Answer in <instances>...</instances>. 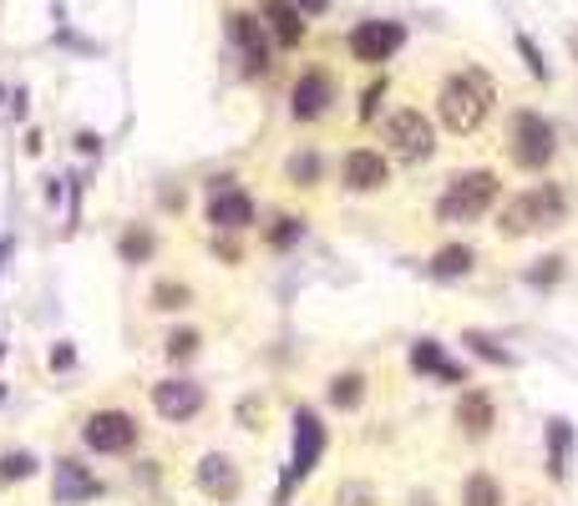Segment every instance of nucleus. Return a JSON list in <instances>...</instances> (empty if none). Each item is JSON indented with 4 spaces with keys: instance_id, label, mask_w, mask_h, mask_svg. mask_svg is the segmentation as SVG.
I'll return each mask as SVG.
<instances>
[{
    "instance_id": "nucleus-30",
    "label": "nucleus",
    "mask_w": 578,
    "mask_h": 506,
    "mask_svg": "<svg viewBox=\"0 0 578 506\" xmlns=\"http://www.w3.org/2000/svg\"><path fill=\"white\" fill-rule=\"evenodd\" d=\"M518 51H522V61H528V72L543 82V76H549V61H543V51L533 46V36H518Z\"/></svg>"
},
{
    "instance_id": "nucleus-29",
    "label": "nucleus",
    "mask_w": 578,
    "mask_h": 506,
    "mask_svg": "<svg viewBox=\"0 0 578 506\" xmlns=\"http://www.w3.org/2000/svg\"><path fill=\"white\" fill-rule=\"evenodd\" d=\"M467 345H472V349H477V355H482V360H488V365H513V355H507V349H497V345H492L488 334H467Z\"/></svg>"
},
{
    "instance_id": "nucleus-32",
    "label": "nucleus",
    "mask_w": 578,
    "mask_h": 506,
    "mask_svg": "<svg viewBox=\"0 0 578 506\" xmlns=\"http://www.w3.org/2000/svg\"><path fill=\"white\" fill-rule=\"evenodd\" d=\"M341 502H356V506H371V492H366V486H345V492H341Z\"/></svg>"
},
{
    "instance_id": "nucleus-20",
    "label": "nucleus",
    "mask_w": 578,
    "mask_h": 506,
    "mask_svg": "<svg viewBox=\"0 0 578 506\" xmlns=\"http://www.w3.org/2000/svg\"><path fill=\"white\" fill-rule=\"evenodd\" d=\"M472 248H462V244H446L442 254H431V279H462V274H472Z\"/></svg>"
},
{
    "instance_id": "nucleus-28",
    "label": "nucleus",
    "mask_w": 578,
    "mask_h": 506,
    "mask_svg": "<svg viewBox=\"0 0 578 506\" xmlns=\"http://www.w3.org/2000/svg\"><path fill=\"white\" fill-rule=\"evenodd\" d=\"M193 349H198V334H193V330L168 334V360H193Z\"/></svg>"
},
{
    "instance_id": "nucleus-35",
    "label": "nucleus",
    "mask_w": 578,
    "mask_h": 506,
    "mask_svg": "<svg viewBox=\"0 0 578 506\" xmlns=\"http://www.w3.org/2000/svg\"><path fill=\"white\" fill-rule=\"evenodd\" d=\"M325 5H330V0H299V11H305V15H320Z\"/></svg>"
},
{
    "instance_id": "nucleus-14",
    "label": "nucleus",
    "mask_w": 578,
    "mask_h": 506,
    "mask_svg": "<svg viewBox=\"0 0 578 506\" xmlns=\"http://www.w3.org/2000/svg\"><path fill=\"white\" fill-rule=\"evenodd\" d=\"M345 188H356V193H376L385 188V177H391V162L381 158V152H371V147H360V152H351L345 158Z\"/></svg>"
},
{
    "instance_id": "nucleus-26",
    "label": "nucleus",
    "mask_w": 578,
    "mask_h": 506,
    "mask_svg": "<svg viewBox=\"0 0 578 506\" xmlns=\"http://www.w3.org/2000/svg\"><path fill=\"white\" fill-rule=\"evenodd\" d=\"M152 304H158V309H183V304H193V289H188V284H173V279H168V284H158V289H152Z\"/></svg>"
},
{
    "instance_id": "nucleus-10",
    "label": "nucleus",
    "mask_w": 578,
    "mask_h": 506,
    "mask_svg": "<svg viewBox=\"0 0 578 506\" xmlns=\"http://www.w3.org/2000/svg\"><path fill=\"white\" fill-rule=\"evenodd\" d=\"M401 41H406L401 21H360V26L351 30V51H356V61H371V66H381V61L396 57Z\"/></svg>"
},
{
    "instance_id": "nucleus-17",
    "label": "nucleus",
    "mask_w": 578,
    "mask_h": 506,
    "mask_svg": "<svg viewBox=\"0 0 578 506\" xmlns=\"http://www.w3.org/2000/svg\"><path fill=\"white\" fill-rule=\"evenodd\" d=\"M492 420H497V410H492V395L488 391H467L457 400V425H462V435L482 441V435L492 431Z\"/></svg>"
},
{
    "instance_id": "nucleus-9",
    "label": "nucleus",
    "mask_w": 578,
    "mask_h": 506,
    "mask_svg": "<svg viewBox=\"0 0 578 506\" xmlns=\"http://www.w3.org/2000/svg\"><path fill=\"white\" fill-rule=\"evenodd\" d=\"M213 188V198H208V223L219 233H238L254 223V202L244 188H234V177H213L208 183Z\"/></svg>"
},
{
    "instance_id": "nucleus-31",
    "label": "nucleus",
    "mask_w": 578,
    "mask_h": 506,
    "mask_svg": "<svg viewBox=\"0 0 578 506\" xmlns=\"http://www.w3.org/2000/svg\"><path fill=\"white\" fill-rule=\"evenodd\" d=\"M558 274H564V259H538V269L528 279L533 284H558Z\"/></svg>"
},
{
    "instance_id": "nucleus-3",
    "label": "nucleus",
    "mask_w": 578,
    "mask_h": 506,
    "mask_svg": "<svg viewBox=\"0 0 578 506\" xmlns=\"http://www.w3.org/2000/svg\"><path fill=\"white\" fill-rule=\"evenodd\" d=\"M553 147H558V137H553L549 116L533 112V107L513 112V122H507V158H513V168H522V173H543V168L553 162Z\"/></svg>"
},
{
    "instance_id": "nucleus-12",
    "label": "nucleus",
    "mask_w": 578,
    "mask_h": 506,
    "mask_svg": "<svg viewBox=\"0 0 578 506\" xmlns=\"http://www.w3.org/2000/svg\"><path fill=\"white\" fill-rule=\"evenodd\" d=\"M330 101H335V82H330L325 72H305L295 82V91H290V112H295L299 122H315V116L330 112Z\"/></svg>"
},
{
    "instance_id": "nucleus-7",
    "label": "nucleus",
    "mask_w": 578,
    "mask_h": 506,
    "mask_svg": "<svg viewBox=\"0 0 578 506\" xmlns=\"http://www.w3.org/2000/svg\"><path fill=\"white\" fill-rule=\"evenodd\" d=\"M229 46L238 51V61H244L249 76L269 72V26L265 21H254L249 11H234L229 15Z\"/></svg>"
},
{
    "instance_id": "nucleus-5",
    "label": "nucleus",
    "mask_w": 578,
    "mask_h": 506,
    "mask_svg": "<svg viewBox=\"0 0 578 506\" xmlns=\"http://www.w3.org/2000/svg\"><path fill=\"white\" fill-rule=\"evenodd\" d=\"M385 147H391L396 162H427L436 152V132H431V122L421 112L401 107V112L385 116Z\"/></svg>"
},
{
    "instance_id": "nucleus-8",
    "label": "nucleus",
    "mask_w": 578,
    "mask_h": 506,
    "mask_svg": "<svg viewBox=\"0 0 578 506\" xmlns=\"http://www.w3.org/2000/svg\"><path fill=\"white\" fill-rule=\"evenodd\" d=\"M82 435H87V446L102 451V456H127V451L137 446V420L127 416V410H97Z\"/></svg>"
},
{
    "instance_id": "nucleus-16",
    "label": "nucleus",
    "mask_w": 578,
    "mask_h": 506,
    "mask_svg": "<svg viewBox=\"0 0 578 506\" xmlns=\"http://www.w3.org/2000/svg\"><path fill=\"white\" fill-rule=\"evenodd\" d=\"M259 11H265V26L280 46L305 41V11H299L295 0H259Z\"/></svg>"
},
{
    "instance_id": "nucleus-18",
    "label": "nucleus",
    "mask_w": 578,
    "mask_h": 506,
    "mask_svg": "<svg viewBox=\"0 0 578 506\" xmlns=\"http://www.w3.org/2000/svg\"><path fill=\"white\" fill-rule=\"evenodd\" d=\"M411 370H421V375H442V380H462V365L446 360L436 340H421V345H411Z\"/></svg>"
},
{
    "instance_id": "nucleus-33",
    "label": "nucleus",
    "mask_w": 578,
    "mask_h": 506,
    "mask_svg": "<svg viewBox=\"0 0 578 506\" xmlns=\"http://www.w3.org/2000/svg\"><path fill=\"white\" fill-rule=\"evenodd\" d=\"M381 91H385V87H371V91H366V101H360V116H376V101H381Z\"/></svg>"
},
{
    "instance_id": "nucleus-27",
    "label": "nucleus",
    "mask_w": 578,
    "mask_h": 506,
    "mask_svg": "<svg viewBox=\"0 0 578 506\" xmlns=\"http://www.w3.org/2000/svg\"><path fill=\"white\" fill-rule=\"evenodd\" d=\"M299 233H305V223H299V218H280V223L269 229V248H290Z\"/></svg>"
},
{
    "instance_id": "nucleus-23",
    "label": "nucleus",
    "mask_w": 578,
    "mask_h": 506,
    "mask_svg": "<svg viewBox=\"0 0 578 506\" xmlns=\"http://www.w3.org/2000/svg\"><path fill=\"white\" fill-rule=\"evenodd\" d=\"M30 471H36V456H30V451H11V456H0V486L26 481Z\"/></svg>"
},
{
    "instance_id": "nucleus-22",
    "label": "nucleus",
    "mask_w": 578,
    "mask_h": 506,
    "mask_svg": "<svg viewBox=\"0 0 578 506\" xmlns=\"http://www.w3.org/2000/svg\"><path fill=\"white\" fill-rule=\"evenodd\" d=\"M360 400H366V380H360V375H335V380H330V405L356 410Z\"/></svg>"
},
{
    "instance_id": "nucleus-11",
    "label": "nucleus",
    "mask_w": 578,
    "mask_h": 506,
    "mask_svg": "<svg viewBox=\"0 0 578 506\" xmlns=\"http://www.w3.org/2000/svg\"><path fill=\"white\" fill-rule=\"evenodd\" d=\"M152 410L163 420H193L204 410V385H193V380H163V385H152Z\"/></svg>"
},
{
    "instance_id": "nucleus-1",
    "label": "nucleus",
    "mask_w": 578,
    "mask_h": 506,
    "mask_svg": "<svg viewBox=\"0 0 578 506\" xmlns=\"http://www.w3.org/2000/svg\"><path fill=\"white\" fill-rule=\"evenodd\" d=\"M492 101H497V87H492V76L482 66H462L442 82V97H436V112L442 122L457 137H472L482 122L492 116Z\"/></svg>"
},
{
    "instance_id": "nucleus-19",
    "label": "nucleus",
    "mask_w": 578,
    "mask_h": 506,
    "mask_svg": "<svg viewBox=\"0 0 578 506\" xmlns=\"http://www.w3.org/2000/svg\"><path fill=\"white\" fill-rule=\"evenodd\" d=\"M568 456H574V425L568 420H549V477H568Z\"/></svg>"
},
{
    "instance_id": "nucleus-4",
    "label": "nucleus",
    "mask_w": 578,
    "mask_h": 506,
    "mask_svg": "<svg viewBox=\"0 0 578 506\" xmlns=\"http://www.w3.org/2000/svg\"><path fill=\"white\" fill-rule=\"evenodd\" d=\"M497 193H503V183H497V173H488V168L457 173L446 183L442 202H436V218H442V223H477V218L497 202Z\"/></svg>"
},
{
    "instance_id": "nucleus-34",
    "label": "nucleus",
    "mask_w": 578,
    "mask_h": 506,
    "mask_svg": "<svg viewBox=\"0 0 578 506\" xmlns=\"http://www.w3.org/2000/svg\"><path fill=\"white\" fill-rule=\"evenodd\" d=\"M51 365H57V370H66V365H72V345H61L57 355H51Z\"/></svg>"
},
{
    "instance_id": "nucleus-24",
    "label": "nucleus",
    "mask_w": 578,
    "mask_h": 506,
    "mask_svg": "<svg viewBox=\"0 0 578 506\" xmlns=\"http://www.w3.org/2000/svg\"><path fill=\"white\" fill-rule=\"evenodd\" d=\"M290 183H295V188L320 183V152H295V158H290Z\"/></svg>"
},
{
    "instance_id": "nucleus-6",
    "label": "nucleus",
    "mask_w": 578,
    "mask_h": 506,
    "mask_svg": "<svg viewBox=\"0 0 578 506\" xmlns=\"http://www.w3.org/2000/svg\"><path fill=\"white\" fill-rule=\"evenodd\" d=\"M320 451H325V425H320V416H315L310 405H299L295 410V456H290V471H284L280 496H290L299 481L320 466Z\"/></svg>"
},
{
    "instance_id": "nucleus-13",
    "label": "nucleus",
    "mask_w": 578,
    "mask_h": 506,
    "mask_svg": "<svg viewBox=\"0 0 578 506\" xmlns=\"http://www.w3.org/2000/svg\"><path fill=\"white\" fill-rule=\"evenodd\" d=\"M193 477H198V486H204L213 502H234V496L244 492V481H238V466L229 461L223 451H208L204 461H198V471H193Z\"/></svg>"
},
{
    "instance_id": "nucleus-15",
    "label": "nucleus",
    "mask_w": 578,
    "mask_h": 506,
    "mask_svg": "<svg viewBox=\"0 0 578 506\" xmlns=\"http://www.w3.org/2000/svg\"><path fill=\"white\" fill-rule=\"evenodd\" d=\"M51 492H57V502H61V506L97 502V496H102V481L91 477V471H87L82 461H61V466H57V486H51Z\"/></svg>"
},
{
    "instance_id": "nucleus-21",
    "label": "nucleus",
    "mask_w": 578,
    "mask_h": 506,
    "mask_svg": "<svg viewBox=\"0 0 578 506\" xmlns=\"http://www.w3.org/2000/svg\"><path fill=\"white\" fill-rule=\"evenodd\" d=\"M462 506H503V486L477 471V477L462 481Z\"/></svg>"
},
{
    "instance_id": "nucleus-25",
    "label": "nucleus",
    "mask_w": 578,
    "mask_h": 506,
    "mask_svg": "<svg viewBox=\"0 0 578 506\" xmlns=\"http://www.w3.org/2000/svg\"><path fill=\"white\" fill-rule=\"evenodd\" d=\"M152 254V233L148 229H127L122 233V259L127 263H143Z\"/></svg>"
},
{
    "instance_id": "nucleus-2",
    "label": "nucleus",
    "mask_w": 578,
    "mask_h": 506,
    "mask_svg": "<svg viewBox=\"0 0 578 506\" xmlns=\"http://www.w3.org/2000/svg\"><path fill=\"white\" fill-rule=\"evenodd\" d=\"M564 213H568V193L558 188V183H538V188L518 193V198L507 202L497 229H503L507 238H528V233H543V229H553V223H564Z\"/></svg>"
}]
</instances>
